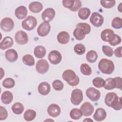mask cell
I'll use <instances>...</instances> for the list:
<instances>
[{
    "mask_svg": "<svg viewBox=\"0 0 122 122\" xmlns=\"http://www.w3.org/2000/svg\"><path fill=\"white\" fill-rule=\"evenodd\" d=\"M104 102L106 105L112 108L115 110L119 111L122 108V98L118 97L115 92L108 93L105 97Z\"/></svg>",
    "mask_w": 122,
    "mask_h": 122,
    "instance_id": "1",
    "label": "cell"
},
{
    "mask_svg": "<svg viewBox=\"0 0 122 122\" xmlns=\"http://www.w3.org/2000/svg\"><path fill=\"white\" fill-rule=\"evenodd\" d=\"M63 79L71 86L77 85L80 82L79 77L76 75L75 72L71 70H66L62 73Z\"/></svg>",
    "mask_w": 122,
    "mask_h": 122,
    "instance_id": "2",
    "label": "cell"
},
{
    "mask_svg": "<svg viewBox=\"0 0 122 122\" xmlns=\"http://www.w3.org/2000/svg\"><path fill=\"white\" fill-rule=\"evenodd\" d=\"M98 68L102 73L106 74H111L114 70V65L111 60L102 59L98 63Z\"/></svg>",
    "mask_w": 122,
    "mask_h": 122,
    "instance_id": "3",
    "label": "cell"
},
{
    "mask_svg": "<svg viewBox=\"0 0 122 122\" xmlns=\"http://www.w3.org/2000/svg\"><path fill=\"white\" fill-rule=\"evenodd\" d=\"M37 21L36 19L32 16H28L22 21V27L28 31L32 30L37 25Z\"/></svg>",
    "mask_w": 122,
    "mask_h": 122,
    "instance_id": "4",
    "label": "cell"
},
{
    "mask_svg": "<svg viewBox=\"0 0 122 122\" xmlns=\"http://www.w3.org/2000/svg\"><path fill=\"white\" fill-rule=\"evenodd\" d=\"M83 100V93L81 90L76 89L71 93V101L75 105H78Z\"/></svg>",
    "mask_w": 122,
    "mask_h": 122,
    "instance_id": "5",
    "label": "cell"
},
{
    "mask_svg": "<svg viewBox=\"0 0 122 122\" xmlns=\"http://www.w3.org/2000/svg\"><path fill=\"white\" fill-rule=\"evenodd\" d=\"M90 21L91 23L95 27H101L104 21V18L103 16L97 12H93L90 18Z\"/></svg>",
    "mask_w": 122,
    "mask_h": 122,
    "instance_id": "6",
    "label": "cell"
},
{
    "mask_svg": "<svg viewBox=\"0 0 122 122\" xmlns=\"http://www.w3.org/2000/svg\"><path fill=\"white\" fill-rule=\"evenodd\" d=\"M49 69L48 62L45 59L39 60L36 64V70L40 74H44L46 73Z\"/></svg>",
    "mask_w": 122,
    "mask_h": 122,
    "instance_id": "7",
    "label": "cell"
},
{
    "mask_svg": "<svg viewBox=\"0 0 122 122\" xmlns=\"http://www.w3.org/2000/svg\"><path fill=\"white\" fill-rule=\"evenodd\" d=\"M14 26L13 20L10 18L6 17L1 20L0 21V28L4 31H11Z\"/></svg>",
    "mask_w": 122,
    "mask_h": 122,
    "instance_id": "8",
    "label": "cell"
},
{
    "mask_svg": "<svg viewBox=\"0 0 122 122\" xmlns=\"http://www.w3.org/2000/svg\"><path fill=\"white\" fill-rule=\"evenodd\" d=\"M48 57L50 62L53 65L59 64L61 61L62 59L61 53L56 50L51 51L48 54Z\"/></svg>",
    "mask_w": 122,
    "mask_h": 122,
    "instance_id": "9",
    "label": "cell"
},
{
    "mask_svg": "<svg viewBox=\"0 0 122 122\" xmlns=\"http://www.w3.org/2000/svg\"><path fill=\"white\" fill-rule=\"evenodd\" d=\"M86 95L92 101L96 102L101 97L100 92L93 87H90L86 91Z\"/></svg>",
    "mask_w": 122,
    "mask_h": 122,
    "instance_id": "10",
    "label": "cell"
},
{
    "mask_svg": "<svg viewBox=\"0 0 122 122\" xmlns=\"http://www.w3.org/2000/svg\"><path fill=\"white\" fill-rule=\"evenodd\" d=\"M15 40L18 44L24 45L28 42V36L25 31L19 30L17 31L15 35Z\"/></svg>",
    "mask_w": 122,
    "mask_h": 122,
    "instance_id": "11",
    "label": "cell"
},
{
    "mask_svg": "<svg viewBox=\"0 0 122 122\" xmlns=\"http://www.w3.org/2000/svg\"><path fill=\"white\" fill-rule=\"evenodd\" d=\"M51 30V25L47 22H43L40 24L37 28L38 34L41 37L47 36Z\"/></svg>",
    "mask_w": 122,
    "mask_h": 122,
    "instance_id": "12",
    "label": "cell"
},
{
    "mask_svg": "<svg viewBox=\"0 0 122 122\" xmlns=\"http://www.w3.org/2000/svg\"><path fill=\"white\" fill-rule=\"evenodd\" d=\"M55 11L54 10L51 8H49L44 10L41 14V18L44 22H49L51 21L54 18Z\"/></svg>",
    "mask_w": 122,
    "mask_h": 122,
    "instance_id": "13",
    "label": "cell"
},
{
    "mask_svg": "<svg viewBox=\"0 0 122 122\" xmlns=\"http://www.w3.org/2000/svg\"><path fill=\"white\" fill-rule=\"evenodd\" d=\"M80 110L82 112V115L85 116L91 115L94 112V107L89 102H84L81 106Z\"/></svg>",
    "mask_w": 122,
    "mask_h": 122,
    "instance_id": "14",
    "label": "cell"
},
{
    "mask_svg": "<svg viewBox=\"0 0 122 122\" xmlns=\"http://www.w3.org/2000/svg\"><path fill=\"white\" fill-rule=\"evenodd\" d=\"M114 35L115 33L112 30L107 29L102 31L101 37L103 41L109 42L113 39Z\"/></svg>",
    "mask_w": 122,
    "mask_h": 122,
    "instance_id": "15",
    "label": "cell"
},
{
    "mask_svg": "<svg viewBox=\"0 0 122 122\" xmlns=\"http://www.w3.org/2000/svg\"><path fill=\"white\" fill-rule=\"evenodd\" d=\"M47 112L50 116L52 117H56L61 113V108L56 104H51L48 107Z\"/></svg>",
    "mask_w": 122,
    "mask_h": 122,
    "instance_id": "16",
    "label": "cell"
},
{
    "mask_svg": "<svg viewBox=\"0 0 122 122\" xmlns=\"http://www.w3.org/2000/svg\"><path fill=\"white\" fill-rule=\"evenodd\" d=\"M107 114L105 110L102 108H99L96 110L93 117L96 121L101 122L104 120Z\"/></svg>",
    "mask_w": 122,
    "mask_h": 122,
    "instance_id": "17",
    "label": "cell"
},
{
    "mask_svg": "<svg viewBox=\"0 0 122 122\" xmlns=\"http://www.w3.org/2000/svg\"><path fill=\"white\" fill-rule=\"evenodd\" d=\"M27 9L24 6H20L18 7L15 10V15L19 20L24 19L27 16Z\"/></svg>",
    "mask_w": 122,
    "mask_h": 122,
    "instance_id": "18",
    "label": "cell"
},
{
    "mask_svg": "<svg viewBox=\"0 0 122 122\" xmlns=\"http://www.w3.org/2000/svg\"><path fill=\"white\" fill-rule=\"evenodd\" d=\"M5 58L10 62L15 61L18 57V55L17 51L13 49H9L6 51L5 54Z\"/></svg>",
    "mask_w": 122,
    "mask_h": 122,
    "instance_id": "19",
    "label": "cell"
},
{
    "mask_svg": "<svg viewBox=\"0 0 122 122\" xmlns=\"http://www.w3.org/2000/svg\"><path fill=\"white\" fill-rule=\"evenodd\" d=\"M51 91L50 85L46 81L40 83L38 86V92L42 95H46L49 93Z\"/></svg>",
    "mask_w": 122,
    "mask_h": 122,
    "instance_id": "20",
    "label": "cell"
},
{
    "mask_svg": "<svg viewBox=\"0 0 122 122\" xmlns=\"http://www.w3.org/2000/svg\"><path fill=\"white\" fill-rule=\"evenodd\" d=\"M70 38L69 34L65 31H62L59 33L57 37L58 41L61 44H67L69 41Z\"/></svg>",
    "mask_w": 122,
    "mask_h": 122,
    "instance_id": "21",
    "label": "cell"
},
{
    "mask_svg": "<svg viewBox=\"0 0 122 122\" xmlns=\"http://www.w3.org/2000/svg\"><path fill=\"white\" fill-rule=\"evenodd\" d=\"M13 44V41L11 37L6 36L3 38L0 43V48L1 50H5L10 48Z\"/></svg>",
    "mask_w": 122,
    "mask_h": 122,
    "instance_id": "22",
    "label": "cell"
},
{
    "mask_svg": "<svg viewBox=\"0 0 122 122\" xmlns=\"http://www.w3.org/2000/svg\"><path fill=\"white\" fill-rule=\"evenodd\" d=\"M29 9L33 13H39L42 10L43 5L39 1H33L29 4Z\"/></svg>",
    "mask_w": 122,
    "mask_h": 122,
    "instance_id": "23",
    "label": "cell"
},
{
    "mask_svg": "<svg viewBox=\"0 0 122 122\" xmlns=\"http://www.w3.org/2000/svg\"><path fill=\"white\" fill-rule=\"evenodd\" d=\"M13 94L10 91L4 92L1 96V100L5 104H9L13 100Z\"/></svg>",
    "mask_w": 122,
    "mask_h": 122,
    "instance_id": "24",
    "label": "cell"
},
{
    "mask_svg": "<svg viewBox=\"0 0 122 122\" xmlns=\"http://www.w3.org/2000/svg\"><path fill=\"white\" fill-rule=\"evenodd\" d=\"M104 88L107 90H111L116 88V82L115 78H108L105 81Z\"/></svg>",
    "mask_w": 122,
    "mask_h": 122,
    "instance_id": "25",
    "label": "cell"
},
{
    "mask_svg": "<svg viewBox=\"0 0 122 122\" xmlns=\"http://www.w3.org/2000/svg\"><path fill=\"white\" fill-rule=\"evenodd\" d=\"M46 53V49L42 46L39 45L34 48V54L37 58H42L45 56Z\"/></svg>",
    "mask_w": 122,
    "mask_h": 122,
    "instance_id": "26",
    "label": "cell"
},
{
    "mask_svg": "<svg viewBox=\"0 0 122 122\" xmlns=\"http://www.w3.org/2000/svg\"><path fill=\"white\" fill-rule=\"evenodd\" d=\"M91 14V10L89 9L84 7L81 8L78 11L79 17L81 20H86Z\"/></svg>",
    "mask_w": 122,
    "mask_h": 122,
    "instance_id": "27",
    "label": "cell"
},
{
    "mask_svg": "<svg viewBox=\"0 0 122 122\" xmlns=\"http://www.w3.org/2000/svg\"><path fill=\"white\" fill-rule=\"evenodd\" d=\"M36 116V112L31 109L27 110L23 114V117L26 121H31L33 120Z\"/></svg>",
    "mask_w": 122,
    "mask_h": 122,
    "instance_id": "28",
    "label": "cell"
},
{
    "mask_svg": "<svg viewBox=\"0 0 122 122\" xmlns=\"http://www.w3.org/2000/svg\"><path fill=\"white\" fill-rule=\"evenodd\" d=\"M11 110L14 113L18 115L20 114L24 111V106L20 102H17L12 105Z\"/></svg>",
    "mask_w": 122,
    "mask_h": 122,
    "instance_id": "29",
    "label": "cell"
},
{
    "mask_svg": "<svg viewBox=\"0 0 122 122\" xmlns=\"http://www.w3.org/2000/svg\"><path fill=\"white\" fill-rule=\"evenodd\" d=\"M22 60L24 64L29 66H32L35 64V60L33 57L30 54H26L24 55Z\"/></svg>",
    "mask_w": 122,
    "mask_h": 122,
    "instance_id": "30",
    "label": "cell"
},
{
    "mask_svg": "<svg viewBox=\"0 0 122 122\" xmlns=\"http://www.w3.org/2000/svg\"><path fill=\"white\" fill-rule=\"evenodd\" d=\"M86 58L88 62L90 63H93L96 61L98 58V54L95 51L91 50L87 53Z\"/></svg>",
    "mask_w": 122,
    "mask_h": 122,
    "instance_id": "31",
    "label": "cell"
},
{
    "mask_svg": "<svg viewBox=\"0 0 122 122\" xmlns=\"http://www.w3.org/2000/svg\"><path fill=\"white\" fill-rule=\"evenodd\" d=\"M70 116L71 119L74 120H77L81 117L82 113L81 110L77 108H74L71 111Z\"/></svg>",
    "mask_w": 122,
    "mask_h": 122,
    "instance_id": "32",
    "label": "cell"
},
{
    "mask_svg": "<svg viewBox=\"0 0 122 122\" xmlns=\"http://www.w3.org/2000/svg\"><path fill=\"white\" fill-rule=\"evenodd\" d=\"M73 34L75 39L78 41L82 40L85 37V35L84 34L82 30L79 27H76L74 29Z\"/></svg>",
    "mask_w": 122,
    "mask_h": 122,
    "instance_id": "33",
    "label": "cell"
},
{
    "mask_svg": "<svg viewBox=\"0 0 122 122\" xmlns=\"http://www.w3.org/2000/svg\"><path fill=\"white\" fill-rule=\"evenodd\" d=\"M80 69L82 74L85 75H90L92 73V70L91 67L87 63L81 64Z\"/></svg>",
    "mask_w": 122,
    "mask_h": 122,
    "instance_id": "34",
    "label": "cell"
},
{
    "mask_svg": "<svg viewBox=\"0 0 122 122\" xmlns=\"http://www.w3.org/2000/svg\"><path fill=\"white\" fill-rule=\"evenodd\" d=\"M2 85L5 88H12L15 85V81L11 78H6L2 81Z\"/></svg>",
    "mask_w": 122,
    "mask_h": 122,
    "instance_id": "35",
    "label": "cell"
},
{
    "mask_svg": "<svg viewBox=\"0 0 122 122\" xmlns=\"http://www.w3.org/2000/svg\"><path fill=\"white\" fill-rule=\"evenodd\" d=\"M76 27H79L81 28L83 31L85 35L90 33L91 30V28L90 25L88 23H84V22L79 23L77 25Z\"/></svg>",
    "mask_w": 122,
    "mask_h": 122,
    "instance_id": "36",
    "label": "cell"
},
{
    "mask_svg": "<svg viewBox=\"0 0 122 122\" xmlns=\"http://www.w3.org/2000/svg\"><path fill=\"white\" fill-rule=\"evenodd\" d=\"M92 83L94 86L98 88L103 87L105 84V81L101 77H96L92 80Z\"/></svg>",
    "mask_w": 122,
    "mask_h": 122,
    "instance_id": "37",
    "label": "cell"
},
{
    "mask_svg": "<svg viewBox=\"0 0 122 122\" xmlns=\"http://www.w3.org/2000/svg\"><path fill=\"white\" fill-rule=\"evenodd\" d=\"M74 52L78 55H82L85 52L86 49L85 47L81 43H78L76 44L73 48Z\"/></svg>",
    "mask_w": 122,
    "mask_h": 122,
    "instance_id": "38",
    "label": "cell"
},
{
    "mask_svg": "<svg viewBox=\"0 0 122 122\" xmlns=\"http://www.w3.org/2000/svg\"><path fill=\"white\" fill-rule=\"evenodd\" d=\"M112 26L113 28L119 29L122 27V20L121 18L116 17L114 18L112 22Z\"/></svg>",
    "mask_w": 122,
    "mask_h": 122,
    "instance_id": "39",
    "label": "cell"
},
{
    "mask_svg": "<svg viewBox=\"0 0 122 122\" xmlns=\"http://www.w3.org/2000/svg\"><path fill=\"white\" fill-rule=\"evenodd\" d=\"M52 85L53 89L55 90L58 91H61L64 87V84L63 82L59 80H54L52 82Z\"/></svg>",
    "mask_w": 122,
    "mask_h": 122,
    "instance_id": "40",
    "label": "cell"
},
{
    "mask_svg": "<svg viewBox=\"0 0 122 122\" xmlns=\"http://www.w3.org/2000/svg\"><path fill=\"white\" fill-rule=\"evenodd\" d=\"M102 6L106 9H110L112 8L115 4V0H101Z\"/></svg>",
    "mask_w": 122,
    "mask_h": 122,
    "instance_id": "41",
    "label": "cell"
},
{
    "mask_svg": "<svg viewBox=\"0 0 122 122\" xmlns=\"http://www.w3.org/2000/svg\"><path fill=\"white\" fill-rule=\"evenodd\" d=\"M102 51L103 53L108 57H112L113 54L112 49L107 45H103L102 46Z\"/></svg>",
    "mask_w": 122,
    "mask_h": 122,
    "instance_id": "42",
    "label": "cell"
},
{
    "mask_svg": "<svg viewBox=\"0 0 122 122\" xmlns=\"http://www.w3.org/2000/svg\"><path fill=\"white\" fill-rule=\"evenodd\" d=\"M121 41L122 40L121 37L119 35L115 34V35L113 39L109 43L111 45L114 46L118 44H119L121 42Z\"/></svg>",
    "mask_w": 122,
    "mask_h": 122,
    "instance_id": "43",
    "label": "cell"
},
{
    "mask_svg": "<svg viewBox=\"0 0 122 122\" xmlns=\"http://www.w3.org/2000/svg\"><path fill=\"white\" fill-rule=\"evenodd\" d=\"M8 112L6 109L0 106V120L2 121L5 120L8 116Z\"/></svg>",
    "mask_w": 122,
    "mask_h": 122,
    "instance_id": "44",
    "label": "cell"
},
{
    "mask_svg": "<svg viewBox=\"0 0 122 122\" xmlns=\"http://www.w3.org/2000/svg\"><path fill=\"white\" fill-rule=\"evenodd\" d=\"M81 6H82L81 2L80 0H74V2L73 7L70 9V10L71 11H72L74 12L76 11L79 9H80V8L81 7Z\"/></svg>",
    "mask_w": 122,
    "mask_h": 122,
    "instance_id": "45",
    "label": "cell"
},
{
    "mask_svg": "<svg viewBox=\"0 0 122 122\" xmlns=\"http://www.w3.org/2000/svg\"><path fill=\"white\" fill-rule=\"evenodd\" d=\"M74 0H63L62 1L63 6L70 10L73 7Z\"/></svg>",
    "mask_w": 122,
    "mask_h": 122,
    "instance_id": "46",
    "label": "cell"
},
{
    "mask_svg": "<svg viewBox=\"0 0 122 122\" xmlns=\"http://www.w3.org/2000/svg\"><path fill=\"white\" fill-rule=\"evenodd\" d=\"M116 82V88L122 90V79L120 77L114 78Z\"/></svg>",
    "mask_w": 122,
    "mask_h": 122,
    "instance_id": "47",
    "label": "cell"
},
{
    "mask_svg": "<svg viewBox=\"0 0 122 122\" xmlns=\"http://www.w3.org/2000/svg\"><path fill=\"white\" fill-rule=\"evenodd\" d=\"M122 47H119L117 48L114 51V54L115 56L118 58H121L122 54Z\"/></svg>",
    "mask_w": 122,
    "mask_h": 122,
    "instance_id": "48",
    "label": "cell"
},
{
    "mask_svg": "<svg viewBox=\"0 0 122 122\" xmlns=\"http://www.w3.org/2000/svg\"><path fill=\"white\" fill-rule=\"evenodd\" d=\"M122 3L121 2V3H120L119 5L118 6V10H119L120 12H122Z\"/></svg>",
    "mask_w": 122,
    "mask_h": 122,
    "instance_id": "49",
    "label": "cell"
},
{
    "mask_svg": "<svg viewBox=\"0 0 122 122\" xmlns=\"http://www.w3.org/2000/svg\"><path fill=\"white\" fill-rule=\"evenodd\" d=\"M89 120H90V121H91V122H93V121H92V120H91V119H90V118H89V119H85V120H83V122H84V121H89Z\"/></svg>",
    "mask_w": 122,
    "mask_h": 122,
    "instance_id": "50",
    "label": "cell"
}]
</instances>
